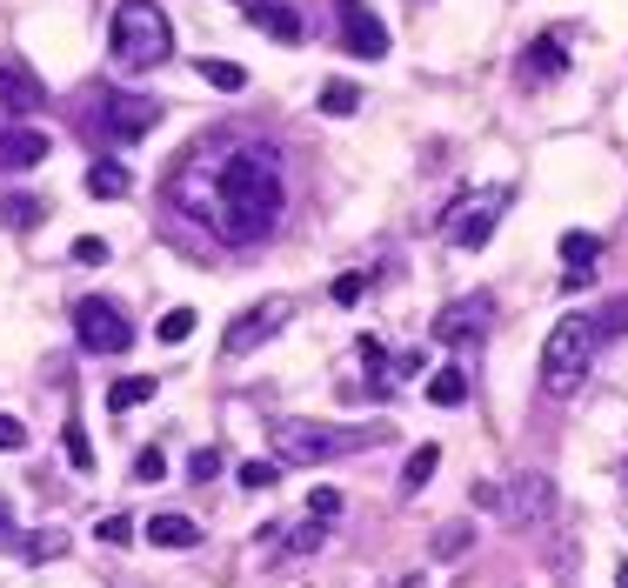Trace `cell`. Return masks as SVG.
Wrapping results in <instances>:
<instances>
[{"label":"cell","mask_w":628,"mask_h":588,"mask_svg":"<svg viewBox=\"0 0 628 588\" xmlns=\"http://www.w3.org/2000/svg\"><path fill=\"white\" fill-rule=\"evenodd\" d=\"M615 588H628V562H621V568H615Z\"/></svg>","instance_id":"obj_43"},{"label":"cell","mask_w":628,"mask_h":588,"mask_svg":"<svg viewBox=\"0 0 628 588\" xmlns=\"http://www.w3.org/2000/svg\"><path fill=\"white\" fill-rule=\"evenodd\" d=\"M569 74V54H562V34H535L528 54H521V80L528 88H549V80Z\"/></svg>","instance_id":"obj_13"},{"label":"cell","mask_w":628,"mask_h":588,"mask_svg":"<svg viewBox=\"0 0 628 588\" xmlns=\"http://www.w3.org/2000/svg\"><path fill=\"white\" fill-rule=\"evenodd\" d=\"M0 108H8L14 121H27V114L47 108V80H41L21 54H0Z\"/></svg>","instance_id":"obj_9"},{"label":"cell","mask_w":628,"mask_h":588,"mask_svg":"<svg viewBox=\"0 0 628 588\" xmlns=\"http://www.w3.org/2000/svg\"><path fill=\"white\" fill-rule=\"evenodd\" d=\"M469 542H475V529H469V522H448V529H434V555H441V562L469 555Z\"/></svg>","instance_id":"obj_25"},{"label":"cell","mask_w":628,"mask_h":588,"mask_svg":"<svg viewBox=\"0 0 628 588\" xmlns=\"http://www.w3.org/2000/svg\"><path fill=\"white\" fill-rule=\"evenodd\" d=\"M47 160V134L41 127H0V167L21 175V167H41Z\"/></svg>","instance_id":"obj_14"},{"label":"cell","mask_w":628,"mask_h":588,"mask_svg":"<svg viewBox=\"0 0 628 588\" xmlns=\"http://www.w3.org/2000/svg\"><path fill=\"white\" fill-rule=\"evenodd\" d=\"M502 208H508V188H482V195H469V201H455V208H448L441 234L455 241V247H482V241L495 234Z\"/></svg>","instance_id":"obj_7"},{"label":"cell","mask_w":628,"mask_h":588,"mask_svg":"<svg viewBox=\"0 0 628 588\" xmlns=\"http://www.w3.org/2000/svg\"><path fill=\"white\" fill-rule=\"evenodd\" d=\"M74 262L101 268V262H108V241H101V234H80V241H74Z\"/></svg>","instance_id":"obj_35"},{"label":"cell","mask_w":628,"mask_h":588,"mask_svg":"<svg viewBox=\"0 0 628 588\" xmlns=\"http://www.w3.org/2000/svg\"><path fill=\"white\" fill-rule=\"evenodd\" d=\"M74 342H80L87 355H128V348H134V321H128L114 301L87 295V301H74Z\"/></svg>","instance_id":"obj_5"},{"label":"cell","mask_w":628,"mask_h":588,"mask_svg":"<svg viewBox=\"0 0 628 588\" xmlns=\"http://www.w3.org/2000/svg\"><path fill=\"white\" fill-rule=\"evenodd\" d=\"M174 201H181L195 221H208L228 247H254L275 234L282 208H288V181H282V154L275 147H228V154H188L181 181H174Z\"/></svg>","instance_id":"obj_1"},{"label":"cell","mask_w":628,"mask_h":588,"mask_svg":"<svg viewBox=\"0 0 628 588\" xmlns=\"http://www.w3.org/2000/svg\"><path fill=\"white\" fill-rule=\"evenodd\" d=\"M95 535H101L108 548H128V542H134V522H128V515H108V522H101Z\"/></svg>","instance_id":"obj_34"},{"label":"cell","mask_w":628,"mask_h":588,"mask_svg":"<svg viewBox=\"0 0 628 588\" xmlns=\"http://www.w3.org/2000/svg\"><path fill=\"white\" fill-rule=\"evenodd\" d=\"M334 21H341V47L348 54H362V60L388 54V27L368 14V0H334Z\"/></svg>","instance_id":"obj_11"},{"label":"cell","mask_w":628,"mask_h":588,"mask_svg":"<svg viewBox=\"0 0 628 588\" xmlns=\"http://www.w3.org/2000/svg\"><path fill=\"white\" fill-rule=\"evenodd\" d=\"M247 21H254V27H267L275 41H288V47H301V41H308V21L295 14V0H261V8H247Z\"/></svg>","instance_id":"obj_15"},{"label":"cell","mask_w":628,"mask_h":588,"mask_svg":"<svg viewBox=\"0 0 628 588\" xmlns=\"http://www.w3.org/2000/svg\"><path fill=\"white\" fill-rule=\"evenodd\" d=\"M588 281H595V268H569V275H562V288H569V295H582Z\"/></svg>","instance_id":"obj_41"},{"label":"cell","mask_w":628,"mask_h":588,"mask_svg":"<svg viewBox=\"0 0 628 588\" xmlns=\"http://www.w3.org/2000/svg\"><path fill=\"white\" fill-rule=\"evenodd\" d=\"M362 288H368V275H341V281H334V301L354 308V301H362Z\"/></svg>","instance_id":"obj_38"},{"label":"cell","mask_w":628,"mask_h":588,"mask_svg":"<svg viewBox=\"0 0 628 588\" xmlns=\"http://www.w3.org/2000/svg\"><path fill=\"white\" fill-rule=\"evenodd\" d=\"M469 501H475V509H502V488H495V481H475Z\"/></svg>","instance_id":"obj_39"},{"label":"cell","mask_w":628,"mask_h":588,"mask_svg":"<svg viewBox=\"0 0 628 588\" xmlns=\"http://www.w3.org/2000/svg\"><path fill=\"white\" fill-rule=\"evenodd\" d=\"M282 481V462H241V488H275Z\"/></svg>","instance_id":"obj_30"},{"label":"cell","mask_w":628,"mask_h":588,"mask_svg":"<svg viewBox=\"0 0 628 588\" xmlns=\"http://www.w3.org/2000/svg\"><path fill=\"white\" fill-rule=\"evenodd\" d=\"M428 401H434V408H462V401H469V368H434Z\"/></svg>","instance_id":"obj_18"},{"label":"cell","mask_w":628,"mask_h":588,"mask_svg":"<svg viewBox=\"0 0 628 588\" xmlns=\"http://www.w3.org/2000/svg\"><path fill=\"white\" fill-rule=\"evenodd\" d=\"M0 548H14V509H8V495H0Z\"/></svg>","instance_id":"obj_40"},{"label":"cell","mask_w":628,"mask_h":588,"mask_svg":"<svg viewBox=\"0 0 628 588\" xmlns=\"http://www.w3.org/2000/svg\"><path fill=\"white\" fill-rule=\"evenodd\" d=\"M502 515L508 522H528V529H542L555 515V481L549 475H515L508 495H502Z\"/></svg>","instance_id":"obj_12"},{"label":"cell","mask_w":628,"mask_h":588,"mask_svg":"<svg viewBox=\"0 0 628 588\" xmlns=\"http://www.w3.org/2000/svg\"><path fill=\"white\" fill-rule=\"evenodd\" d=\"M434 468H441V448H415V455H408V468H401V488H408V495H415V488H428V475H434Z\"/></svg>","instance_id":"obj_26"},{"label":"cell","mask_w":628,"mask_h":588,"mask_svg":"<svg viewBox=\"0 0 628 588\" xmlns=\"http://www.w3.org/2000/svg\"><path fill=\"white\" fill-rule=\"evenodd\" d=\"M282 535H288V542H282V555H315V548L328 542V522H321V515H301V522H295V529H282Z\"/></svg>","instance_id":"obj_19"},{"label":"cell","mask_w":628,"mask_h":588,"mask_svg":"<svg viewBox=\"0 0 628 588\" xmlns=\"http://www.w3.org/2000/svg\"><path fill=\"white\" fill-rule=\"evenodd\" d=\"M288 314H295V308H288L282 295H275V301H261V308H241L221 348H228V355H254L261 342H275V334H282V321H288Z\"/></svg>","instance_id":"obj_10"},{"label":"cell","mask_w":628,"mask_h":588,"mask_svg":"<svg viewBox=\"0 0 628 588\" xmlns=\"http://www.w3.org/2000/svg\"><path fill=\"white\" fill-rule=\"evenodd\" d=\"M41 214H47V208H41L34 195H8V201H0V221H8L14 234H27V228H34Z\"/></svg>","instance_id":"obj_22"},{"label":"cell","mask_w":628,"mask_h":588,"mask_svg":"<svg viewBox=\"0 0 628 588\" xmlns=\"http://www.w3.org/2000/svg\"><path fill=\"white\" fill-rule=\"evenodd\" d=\"M595 348H602L595 314H562V321L549 328V342H542V388H549V395H575L582 375L595 368Z\"/></svg>","instance_id":"obj_3"},{"label":"cell","mask_w":628,"mask_h":588,"mask_svg":"<svg viewBox=\"0 0 628 588\" xmlns=\"http://www.w3.org/2000/svg\"><path fill=\"white\" fill-rule=\"evenodd\" d=\"M188 475H195V481H214V475H221V448H195V455H188Z\"/></svg>","instance_id":"obj_33"},{"label":"cell","mask_w":628,"mask_h":588,"mask_svg":"<svg viewBox=\"0 0 628 588\" xmlns=\"http://www.w3.org/2000/svg\"><path fill=\"white\" fill-rule=\"evenodd\" d=\"M375 448L382 429H328V422H282L275 429V462L282 468H315V462H334V455H354V448Z\"/></svg>","instance_id":"obj_4"},{"label":"cell","mask_w":628,"mask_h":588,"mask_svg":"<svg viewBox=\"0 0 628 588\" xmlns=\"http://www.w3.org/2000/svg\"><path fill=\"white\" fill-rule=\"evenodd\" d=\"M108 54H114L121 74H147V67H161V60L174 54V27H167V14L154 8V0H121V8H114V27H108Z\"/></svg>","instance_id":"obj_2"},{"label":"cell","mask_w":628,"mask_h":588,"mask_svg":"<svg viewBox=\"0 0 628 588\" xmlns=\"http://www.w3.org/2000/svg\"><path fill=\"white\" fill-rule=\"evenodd\" d=\"M27 448V429L14 422V414H0V455H21Z\"/></svg>","instance_id":"obj_36"},{"label":"cell","mask_w":628,"mask_h":588,"mask_svg":"<svg viewBox=\"0 0 628 588\" xmlns=\"http://www.w3.org/2000/svg\"><path fill=\"white\" fill-rule=\"evenodd\" d=\"M161 475H167V455L161 448H141L134 455V481H161Z\"/></svg>","instance_id":"obj_32"},{"label":"cell","mask_w":628,"mask_h":588,"mask_svg":"<svg viewBox=\"0 0 628 588\" xmlns=\"http://www.w3.org/2000/svg\"><path fill=\"white\" fill-rule=\"evenodd\" d=\"M562 262H569V268H595V262H602V241L582 234V228H569V234H562Z\"/></svg>","instance_id":"obj_21"},{"label":"cell","mask_w":628,"mask_h":588,"mask_svg":"<svg viewBox=\"0 0 628 588\" xmlns=\"http://www.w3.org/2000/svg\"><path fill=\"white\" fill-rule=\"evenodd\" d=\"M395 588H428V581H421V575H401V581H395Z\"/></svg>","instance_id":"obj_42"},{"label":"cell","mask_w":628,"mask_h":588,"mask_svg":"<svg viewBox=\"0 0 628 588\" xmlns=\"http://www.w3.org/2000/svg\"><path fill=\"white\" fill-rule=\"evenodd\" d=\"M595 328H602V342H608V334H628V301H608L595 314Z\"/></svg>","instance_id":"obj_31"},{"label":"cell","mask_w":628,"mask_h":588,"mask_svg":"<svg viewBox=\"0 0 628 588\" xmlns=\"http://www.w3.org/2000/svg\"><path fill=\"white\" fill-rule=\"evenodd\" d=\"M488 321H495V295H462V301H448V308L434 314V342H448V348L482 342Z\"/></svg>","instance_id":"obj_8"},{"label":"cell","mask_w":628,"mask_h":588,"mask_svg":"<svg viewBox=\"0 0 628 588\" xmlns=\"http://www.w3.org/2000/svg\"><path fill=\"white\" fill-rule=\"evenodd\" d=\"M195 321H201L195 308H167V314H161V342H188V334H195Z\"/></svg>","instance_id":"obj_27"},{"label":"cell","mask_w":628,"mask_h":588,"mask_svg":"<svg viewBox=\"0 0 628 588\" xmlns=\"http://www.w3.org/2000/svg\"><path fill=\"white\" fill-rule=\"evenodd\" d=\"M308 515L334 522V515H341V495H334V488H315V501H308Z\"/></svg>","instance_id":"obj_37"},{"label":"cell","mask_w":628,"mask_h":588,"mask_svg":"<svg viewBox=\"0 0 628 588\" xmlns=\"http://www.w3.org/2000/svg\"><path fill=\"white\" fill-rule=\"evenodd\" d=\"M60 548H67V535H54V529H41V535H27V542H21V555H27V562H54Z\"/></svg>","instance_id":"obj_28"},{"label":"cell","mask_w":628,"mask_h":588,"mask_svg":"<svg viewBox=\"0 0 628 588\" xmlns=\"http://www.w3.org/2000/svg\"><path fill=\"white\" fill-rule=\"evenodd\" d=\"M201 80H208V88H221V95H241L247 88V74L234 60H201Z\"/></svg>","instance_id":"obj_24"},{"label":"cell","mask_w":628,"mask_h":588,"mask_svg":"<svg viewBox=\"0 0 628 588\" xmlns=\"http://www.w3.org/2000/svg\"><path fill=\"white\" fill-rule=\"evenodd\" d=\"M354 108H362V95H354V80H328V88H321V114H334V121H348Z\"/></svg>","instance_id":"obj_23"},{"label":"cell","mask_w":628,"mask_h":588,"mask_svg":"<svg viewBox=\"0 0 628 588\" xmlns=\"http://www.w3.org/2000/svg\"><path fill=\"white\" fill-rule=\"evenodd\" d=\"M141 401H154V375H128V381L108 388V408H114V414H128V408H141Z\"/></svg>","instance_id":"obj_20"},{"label":"cell","mask_w":628,"mask_h":588,"mask_svg":"<svg viewBox=\"0 0 628 588\" xmlns=\"http://www.w3.org/2000/svg\"><path fill=\"white\" fill-rule=\"evenodd\" d=\"M128 188H134V175L121 160H95V167H87V195H95V201H121Z\"/></svg>","instance_id":"obj_16"},{"label":"cell","mask_w":628,"mask_h":588,"mask_svg":"<svg viewBox=\"0 0 628 588\" xmlns=\"http://www.w3.org/2000/svg\"><path fill=\"white\" fill-rule=\"evenodd\" d=\"M60 442H67V462H74V468H95V442H87V429H80V422H67V435H60Z\"/></svg>","instance_id":"obj_29"},{"label":"cell","mask_w":628,"mask_h":588,"mask_svg":"<svg viewBox=\"0 0 628 588\" xmlns=\"http://www.w3.org/2000/svg\"><path fill=\"white\" fill-rule=\"evenodd\" d=\"M147 542H154V548H195L201 529H195L188 515H154V522H147Z\"/></svg>","instance_id":"obj_17"},{"label":"cell","mask_w":628,"mask_h":588,"mask_svg":"<svg viewBox=\"0 0 628 588\" xmlns=\"http://www.w3.org/2000/svg\"><path fill=\"white\" fill-rule=\"evenodd\" d=\"M154 121H161V108L154 101H141V95H101L95 101V114H87V127L95 134H108V141H141V134H154Z\"/></svg>","instance_id":"obj_6"}]
</instances>
